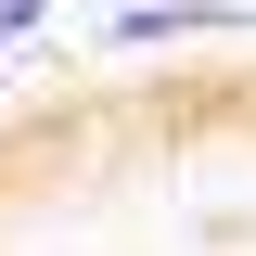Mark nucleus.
I'll list each match as a JSON object with an SVG mask.
<instances>
[{
    "instance_id": "1",
    "label": "nucleus",
    "mask_w": 256,
    "mask_h": 256,
    "mask_svg": "<svg viewBox=\"0 0 256 256\" xmlns=\"http://www.w3.org/2000/svg\"><path fill=\"white\" fill-rule=\"evenodd\" d=\"M0 180H13V166H0Z\"/></svg>"
}]
</instances>
